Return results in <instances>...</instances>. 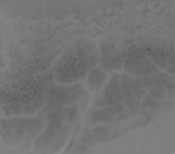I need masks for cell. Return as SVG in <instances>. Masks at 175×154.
Here are the masks:
<instances>
[{
	"label": "cell",
	"instance_id": "cell-1",
	"mask_svg": "<svg viewBox=\"0 0 175 154\" xmlns=\"http://www.w3.org/2000/svg\"><path fill=\"white\" fill-rule=\"evenodd\" d=\"M151 95L153 98L157 99L161 98L162 97H163V92L160 91V90H152L151 91Z\"/></svg>",
	"mask_w": 175,
	"mask_h": 154
},
{
	"label": "cell",
	"instance_id": "cell-3",
	"mask_svg": "<svg viewBox=\"0 0 175 154\" xmlns=\"http://www.w3.org/2000/svg\"><path fill=\"white\" fill-rule=\"evenodd\" d=\"M95 134H105L108 131L107 129L103 127H100L96 128L94 130Z\"/></svg>",
	"mask_w": 175,
	"mask_h": 154
},
{
	"label": "cell",
	"instance_id": "cell-4",
	"mask_svg": "<svg viewBox=\"0 0 175 154\" xmlns=\"http://www.w3.org/2000/svg\"><path fill=\"white\" fill-rule=\"evenodd\" d=\"M115 109L118 111H123L124 110V107L122 104H116L115 106Z\"/></svg>",
	"mask_w": 175,
	"mask_h": 154
},
{
	"label": "cell",
	"instance_id": "cell-2",
	"mask_svg": "<svg viewBox=\"0 0 175 154\" xmlns=\"http://www.w3.org/2000/svg\"><path fill=\"white\" fill-rule=\"evenodd\" d=\"M144 104H145V106H154L155 105H156V102L152 99L151 98L149 97H147L145 100V101L144 102Z\"/></svg>",
	"mask_w": 175,
	"mask_h": 154
}]
</instances>
